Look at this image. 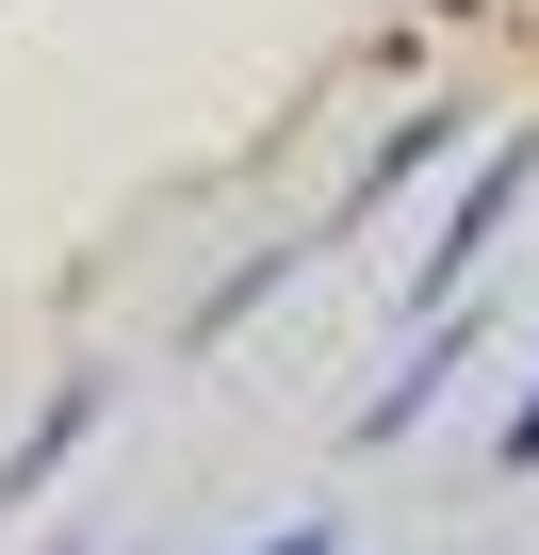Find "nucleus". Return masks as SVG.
Segmentation results:
<instances>
[{"label": "nucleus", "instance_id": "f257e3e1", "mask_svg": "<svg viewBox=\"0 0 539 555\" xmlns=\"http://www.w3.org/2000/svg\"><path fill=\"white\" fill-rule=\"evenodd\" d=\"M523 196H539V131H490V147H474V180L441 196V229H425V261H409V327L474 295V261L506 245V212H523Z\"/></svg>", "mask_w": 539, "mask_h": 555}, {"label": "nucleus", "instance_id": "f03ea898", "mask_svg": "<svg viewBox=\"0 0 539 555\" xmlns=\"http://www.w3.org/2000/svg\"><path fill=\"white\" fill-rule=\"evenodd\" d=\"M458 131H474V115H458V99H409V115H393V131H376V147H360V180H344V212H328V229H311V245H344V229H376V212H393V196H409V180H425V164H458Z\"/></svg>", "mask_w": 539, "mask_h": 555}, {"label": "nucleus", "instance_id": "7ed1b4c3", "mask_svg": "<svg viewBox=\"0 0 539 555\" xmlns=\"http://www.w3.org/2000/svg\"><path fill=\"white\" fill-rule=\"evenodd\" d=\"M99 425H115V376L82 360V376H66V392H50L34 425H17V441H0V506H34V490H50V474H66V457H82Z\"/></svg>", "mask_w": 539, "mask_h": 555}, {"label": "nucleus", "instance_id": "20e7f679", "mask_svg": "<svg viewBox=\"0 0 539 555\" xmlns=\"http://www.w3.org/2000/svg\"><path fill=\"white\" fill-rule=\"evenodd\" d=\"M474 344H490V311H474V295H458V311H425V344H409V376H393V392L360 409V441H409V425H425V409H441V392L474 376Z\"/></svg>", "mask_w": 539, "mask_h": 555}, {"label": "nucleus", "instance_id": "39448f33", "mask_svg": "<svg viewBox=\"0 0 539 555\" xmlns=\"http://www.w3.org/2000/svg\"><path fill=\"white\" fill-rule=\"evenodd\" d=\"M295 261H311V229H295V245H245V261H229V278H213V295H196V311H180V344H196V360H213V344H229V327H261V311H279V295H295Z\"/></svg>", "mask_w": 539, "mask_h": 555}, {"label": "nucleus", "instance_id": "423d86ee", "mask_svg": "<svg viewBox=\"0 0 539 555\" xmlns=\"http://www.w3.org/2000/svg\"><path fill=\"white\" fill-rule=\"evenodd\" d=\"M245 555H344V506H311V522H279V539H245Z\"/></svg>", "mask_w": 539, "mask_h": 555}, {"label": "nucleus", "instance_id": "0eeeda50", "mask_svg": "<svg viewBox=\"0 0 539 555\" xmlns=\"http://www.w3.org/2000/svg\"><path fill=\"white\" fill-rule=\"evenodd\" d=\"M490 457H506V474H539V392H523V409L490 425Z\"/></svg>", "mask_w": 539, "mask_h": 555}]
</instances>
